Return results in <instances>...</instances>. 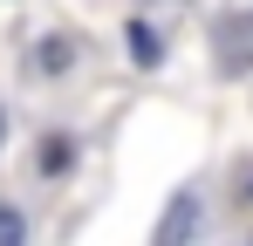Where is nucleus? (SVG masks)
I'll use <instances>...</instances> for the list:
<instances>
[{"instance_id":"nucleus-8","label":"nucleus","mask_w":253,"mask_h":246,"mask_svg":"<svg viewBox=\"0 0 253 246\" xmlns=\"http://www.w3.org/2000/svg\"><path fill=\"white\" fill-rule=\"evenodd\" d=\"M247 199H253V185H247Z\"/></svg>"},{"instance_id":"nucleus-7","label":"nucleus","mask_w":253,"mask_h":246,"mask_svg":"<svg viewBox=\"0 0 253 246\" xmlns=\"http://www.w3.org/2000/svg\"><path fill=\"white\" fill-rule=\"evenodd\" d=\"M0 137H7V110H0Z\"/></svg>"},{"instance_id":"nucleus-3","label":"nucleus","mask_w":253,"mask_h":246,"mask_svg":"<svg viewBox=\"0 0 253 246\" xmlns=\"http://www.w3.org/2000/svg\"><path fill=\"white\" fill-rule=\"evenodd\" d=\"M124 48H130L137 69H158V62H165V35H158V21H144V14L124 21Z\"/></svg>"},{"instance_id":"nucleus-2","label":"nucleus","mask_w":253,"mask_h":246,"mask_svg":"<svg viewBox=\"0 0 253 246\" xmlns=\"http://www.w3.org/2000/svg\"><path fill=\"white\" fill-rule=\"evenodd\" d=\"M212 48H219V69H226V76H247L253 69V14H226Z\"/></svg>"},{"instance_id":"nucleus-6","label":"nucleus","mask_w":253,"mask_h":246,"mask_svg":"<svg viewBox=\"0 0 253 246\" xmlns=\"http://www.w3.org/2000/svg\"><path fill=\"white\" fill-rule=\"evenodd\" d=\"M0 246H28V226H21L14 205H0Z\"/></svg>"},{"instance_id":"nucleus-1","label":"nucleus","mask_w":253,"mask_h":246,"mask_svg":"<svg viewBox=\"0 0 253 246\" xmlns=\"http://www.w3.org/2000/svg\"><path fill=\"white\" fill-rule=\"evenodd\" d=\"M199 226H206V199H199V192H171V205H165V219H158V233H151V246H192Z\"/></svg>"},{"instance_id":"nucleus-5","label":"nucleus","mask_w":253,"mask_h":246,"mask_svg":"<svg viewBox=\"0 0 253 246\" xmlns=\"http://www.w3.org/2000/svg\"><path fill=\"white\" fill-rule=\"evenodd\" d=\"M69 164H76V137H69V130H48V144H42V158H35V171H42V178H62Z\"/></svg>"},{"instance_id":"nucleus-4","label":"nucleus","mask_w":253,"mask_h":246,"mask_svg":"<svg viewBox=\"0 0 253 246\" xmlns=\"http://www.w3.org/2000/svg\"><path fill=\"white\" fill-rule=\"evenodd\" d=\"M76 62H83V41L76 35H48L42 48H35V76H69Z\"/></svg>"}]
</instances>
